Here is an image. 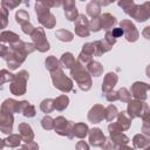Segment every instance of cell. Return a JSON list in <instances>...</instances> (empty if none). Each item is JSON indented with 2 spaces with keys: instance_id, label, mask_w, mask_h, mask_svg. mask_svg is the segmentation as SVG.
Returning a JSON list of instances; mask_svg holds the SVG:
<instances>
[{
  "instance_id": "cell-61",
  "label": "cell",
  "mask_w": 150,
  "mask_h": 150,
  "mask_svg": "<svg viewBox=\"0 0 150 150\" xmlns=\"http://www.w3.org/2000/svg\"><path fill=\"white\" fill-rule=\"evenodd\" d=\"M80 1H84V0H80Z\"/></svg>"
},
{
  "instance_id": "cell-52",
  "label": "cell",
  "mask_w": 150,
  "mask_h": 150,
  "mask_svg": "<svg viewBox=\"0 0 150 150\" xmlns=\"http://www.w3.org/2000/svg\"><path fill=\"white\" fill-rule=\"evenodd\" d=\"M101 148H102V149H117L116 144H115L110 138H107V139L104 141V143L102 144Z\"/></svg>"
},
{
  "instance_id": "cell-7",
  "label": "cell",
  "mask_w": 150,
  "mask_h": 150,
  "mask_svg": "<svg viewBox=\"0 0 150 150\" xmlns=\"http://www.w3.org/2000/svg\"><path fill=\"white\" fill-rule=\"evenodd\" d=\"M54 130L57 135L64 136L69 139L74 138L73 135V122L66 120L63 116H57L54 118Z\"/></svg>"
},
{
  "instance_id": "cell-59",
  "label": "cell",
  "mask_w": 150,
  "mask_h": 150,
  "mask_svg": "<svg viewBox=\"0 0 150 150\" xmlns=\"http://www.w3.org/2000/svg\"><path fill=\"white\" fill-rule=\"evenodd\" d=\"M35 1H36V2H41L42 0H35Z\"/></svg>"
},
{
  "instance_id": "cell-10",
  "label": "cell",
  "mask_w": 150,
  "mask_h": 150,
  "mask_svg": "<svg viewBox=\"0 0 150 150\" xmlns=\"http://www.w3.org/2000/svg\"><path fill=\"white\" fill-rule=\"evenodd\" d=\"M150 89V86L145 82H141V81H136L131 84L130 88V94L135 100H139V101H145L148 98V91Z\"/></svg>"
},
{
  "instance_id": "cell-45",
  "label": "cell",
  "mask_w": 150,
  "mask_h": 150,
  "mask_svg": "<svg viewBox=\"0 0 150 150\" xmlns=\"http://www.w3.org/2000/svg\"><path fill=\"white\" fill-rule=\"evenodd\" d=\"M20 4H22L21 0H1V7L8 9V11L16 8Z\"/></svg>"
},
{
  "instance_id": "cell-40",
  "label": "cell",
  "mask_w": 150,
  "mask_h": 150,
  "mask_svg": "<svg viewBox=\"0 0 150 150\" xmlns=\"http://www.w3.org/2000/svg\"><path fill=\"white\" fill-rule=\"evenodd\" d=\"M40 109L45 114H49L54 110V100L53 98H45L40 103Z\"/></svg>"
},
{
  "instance_id": "cell-28",
  "label": "cell",
  "mask_w": 150,
  "mask_h": 150,
  "mask_svg": "<svg viewBox=\"0 0 150 150\" xmlns=\"http://www.w3.org/2000/svg\"><path fill=\"white\" fill-rule=\"evenodd\" d=\"M109 138L116 144V146H117V149L120 148V146H122V145H127L128 143H129V137L127 136V135H124L123 134V131L122 132H115V134H110L109 135Z\"/></svg>"
},
{
  "instance_id": "cell-34",
  "label": "cell",
  "mask_w": 150,
  "mask_h": 150,
  "mask_svg": "<svg viewBox=\"0 0 150 150\" xmlns=\"http://www.w3.org/2000/svg\"><path fill=\"white\" fill-rule=\"evenodd\" d=\"M45 64H46V68H47V70H48L49 73L55 71L56 69L61 68L59 60H57L54 55H49V56H47V59L45 60Z\"/></svg>"
},
{
  "instance_id": "cell-47",
  "label": "cell",
  "mask_w": 150,
  "mask_h": 150,
  "mask_svg": "<svg viewBox=\"0 0 150 150\" xmlns=\"http://www.w3.org/2000/svg\"><path fill=\"white\" fill-rule=\"evenodd\" d=\"M108 131H109V135H110V134H115V132H122L123 129L117 122H112L111 121L109 123V125H108Z\"/></svg>"
},
{
  "instance_id": "cell-36",
  "label": "cell",
  "mask_w": 150,
  "mask_h": 150,
  "mask_svg": "<svg viewBox=\"0 0 150 150\" xmlns=\"http://www.w3.org/2000/svg\"><path fill=\"white\" fill-rule=\"evenodd\" d=\"M116 1H117L118 7H121L127 15H130V13L132 12V9L136 5L134 2V0H116Z\"/></svg>"
},
{
  "instance_id": "cell-13",
  "label": "cell",
  "mask_w": 150,
  "mask_h": 150,
  "mask_svg": "<svg viewBox=\"0 0 150 150\" xmlns=\"http://www.w3.org/2000/svg\"><path fill=\"white\" fill-rule=\"evenodd\" d=\"M14 116L11 112L0 109V131L5 135H9L13 131Z\"/></svg>"
},
{
  "instance_id": "cell-57",
  "label": "cell",
  "mask_w": 150,
  "mask_h": 150,
  "mask_svg": "<svg viewBox=\"0 0 150 150\" xmlns=\"http://www.w3.org/2000/svg\"><path fill=\"white\" fill-rule=\"evenodd\" d=\"M149 29H150V27L148 26V27H145V29H144V32H143V34H144L145 39H148V40L150 39V35H149V33H148V32H149Z\"/></svg>"
},
{
  "instance_id": "cell-16",
  "label": "cell",
  "mask_w": 150,
  "mask_h": 150,
  "mask_svg": "<svg viewBox=\"0 0 150 150\" xmlns=\"http://www.w3.org/2000/svg\"><path fill=\"white\" fill-rule=\"evenodd\" d=\"M89 137V144L93 145V146H102V144L104 143V141L107 139V137L104 136V134L102 132L101 129L98 128H93V129H89L88 131V135Z\"/></svg>"
},
{
  "instance_id": "cell-46",
  "label": "cell",
  "mask_w": 150,
  "mask_h": 150,
  "mask_svg": "<svg viewBox=\"0 0 150 150\" xmlns=\"http://www.w3.org/2000/svg\"><path fill=\"white\" fill-rule=\"evenodd\" d=\"M45 6H47L48 8H54V7H61L63 4V0H42L41 1Z\"/></svg>"
},
{
  "instance_id": "cell-56",
  "label": "cell",
  "mask_w": 150,
  "mask_h": 150,
  "mask_svg": "<svg viewBox=\"0 0 150 150\" xmlns=\"http://www.w3.org/2000/svg\"><path fill=\"white\" fill-rule=\"evenodd\" d=\"M116 0H97V2L101 5V7L102 6H108V5H110V4H112V2H115Z\"/></svg>"
},
{
  "instance_id": "cell-43",
  "label": "cell",
  "mask_w": 150,
  "mask_h": 150,
  "mask_svg": "<svg viewBox=\"0 0 150 150\" xmlns=\"http://www.w3.org/2000/svg\"><path fill=\"white\" fill-rule=\"evenodd\" d=\"M41 125L45 130H53L54 129V118L46 114V116L41 120Z\"/></svg>"
},
{
  "instance_id": "cell-3",
  "label": "cell",
  "mask_w": 150,
  "mask_h": 150,
  "mask_svg": "<svg viewBox=\"0 0 150 150\" xmlns=\"http://www.w3.org/2000/svg\"><path fill=\"white\" fill-rule=\"evenodd\" d=\"M29 79V74L27 70L22 69L19 73L14 74L13 80L9 84V90L15 96H22L26 94L27 90V81Z\"/></svg>"
},
{
  "instance_id": "cell-48",
  "label": "cell",
  "mask_w": 150,
  "mask_h": 150,
  "mask_svg": "<svg viewBox=\"0 0 150 150\" xmlns=\"http://www.w3.org/2000/svg\"><path fill=\"white\" fill-rule=\"evenodd\" d=\"M34 26L30 23V22H26V23H23V25H21V29H22V32L25 33V34H27V35H29L30 36V34L33 33V30H34Z\"/></svg>"
},
{
  "instance_id": "cell-5",
  "label": "cell",
  "mask_w": 150,
  "mask_h": 150,
  "mask_svg": "<svg viewBox=\"0 0 150 150\" xmlns=\"http://www.w3.org/2000/svg\"><path fill=\"white\" fill-rule=\"evenodd\" d=\"M50 77H52V82H53V86L59 89L60 91L67 94L69 91L73 90V81L70 77L66 76V74L63 73L62 68H59L56 69L55 71H52L50 73Z\"/></svg>"
},
{
  "instance_id": "cell-42",
  "label": "cell",
  "mask_w": 150,
  "mask_h": 150,
  "mask_svg": "<svg viewBox=\"0 0 150 150\" xmlns=\"http://www.w3.org/2000/svg\"><path fill=\"white\" fill-rule=\"evenodd\" d=\"M8 14L9 11L0 6V28H6L8 25Z\"/></svg>"
},
{
  "instance_id": "cell-37",
  "label": "cell",
  "mask_w": 150,
  "mask_h": 150,
  "mask_svg": "<svg viewBox=\"0 0 150 150\" xmlns=\"http://www.w3.org/2000/svg\"><path fill=\"white\" fill-rule=\"evenodd\" d=\"M117 114H118L117 107L114 105V104H109V105L105 108V117H104V120H105L107 122H111V121H114V120L116 118Z\"/></svg>"
},
{
  "instance_id": "cell-44",
  "label": "cell",
  "mask_w": 150,
  "mask_h": 150,
  "mask_svg": "<svg viewBox=\"0 0 150 150\" xmlns=\"http://www.w3.org/2000/svg\"><path fill=\"white\" fill-rule=\"evenodd\" d=\"M89 29H90V32H94V33H97V32H100L102 29L101 28V19H100V16L91 18V20L89 21Z\"/></svg>"
},
{
  "instance_id": "cell-19",
  "label": "cell",
  "mask_w": 150,
  "mask_h": 150,
  "mask_svg": "<svg viewBox=\"0 0 150 150\" xmlns=\"http://www.w3.org/2000/svg\"><path fill=\"white\" fill-rule=\"evenodd\" d=\"M18 131L23 142L34 141V131L28 123H20L18 125Z\"/></svg>"
},
{
  "instance_id": "cell-27",
  "label": "cell",
  "mask_w": 150,
  "mask_h": 150,
  "mask_svg": "<svg viewBox=\"0 0 150 150\" xmlns=\"http://www.w3.org/2000/svg\"><path fill=\"white\" fill-rule=\"evenodd\" d=\"M19 40H20V36L12 30H4L0 33V42H2V43L12 45Z\"/></svg>"
},
{
  "instance_id": "cell-9",
  "label": "cell",
  "mask_w": 150,
  "mask_h": 150,
  "mask_svg": "<svg viewBox=\"0 0 150 150\" xmlns=\"http://www.w3.org/2000/svg\"><path fill=\"white\" fill-rule=\"evenodd\" d=\"M120 27L123 30V35L125 38V40L128 42H136L139 38V32L137 30L136 26L134 25V22H131V20H122L120 22Z\"/></svg>"
},
{
  "instance_id": "cell-31",
  "label": "cell",
  "mask_w": 150,
  "mask_h": 150,
  "mask_svg": "<svg viewBox=\"0 0 150 150\" xmlns=\"http://www.w3.org/2000/svg\"><path fill=\"white\" fill-rule=\"evenodd\" d=\"M59 62H60L61 68H67V69H69V68L74 64V62H75V56H74L70 52H66V53H63L62 56L60 57Z\"/></svg>"
},
{
  "instance_id": "cell-58",
  "label": "cell",
  "mask_w": 150,
  "mask_h": 150,
  "mask_svg": "<svg viewBox=\"0 0 150 150\" xmlns=\"http://www.w3.org/2000/svg\"><path fill=\"white\" fill-rule=\"evenodd\" d=\"M4 148H5V141L0 138V150H1V149H4Z\"/></svg>"
},
{
  "instance_id": "cell-12",
  "label": "cell",
  "mask_w": 150,
  "mask_h": 150,
  "mask_svg": "<svg viewBox=\"0 0 150 150\" xmlns=\"http://www.w3.org/2000/svg\"><path fill=\"white\" fill-rule=\"evenodd\" d=\"M75 22V34L80 38H88L90 35V29H89V20L84 14H79Z\"/></svg>"
},
{
  "instance_id": "cell-25",
  "label": "cell",
  "mask_w": 150,
  "mask_h": 150,
  "mask_svg": "<svg viewBox=\"0 0 150 150\" xmlns=\"http://www.w3.org/2000/svg\"><path fill=\"white\" fill-rule=\"evenodd\" d=\"M88 131H89V128L86 123H73V135L74 137H77L80 139H83L87 137L88 135Z\"/></svg>"
},
{
  "instance_id": "cell-2",
  "label": "cell",
  "mask_w": 150,
  "mask_h": 150,
  "mask_svg": "<svg viewBox=\"0 0 150 150\" xmlns=\"http://www.w3.org/2000/svg\"><path fill=\"white\" fill-rule=\"evenodd\" d=\"M70 70V75H71V79L75 80V82L77 83L79 88L83 91H88L91 86H93V81H91V76L90 74L88 73L87 68L84 67V64L79 61L77 59L75 60L74 64L69 68Z\"/></svg>"
},
{
  "instance_id": "cell-8",
  "label": "cell",
  "mask_w": 150,
  "mask_h": 150,
  "mask_svg": "<svg viewBox=\"0 0 150 150\" xmlns=\"http://www.w3.org/2000/svg\"><path fill=\"white\" fill-rule=\"evenodd\" d=\"M148 109H149V105L145 103V101H139V100H135L134 98V100H130L128 102L127 114L131 120L132 118H138Z\"/></svg>"
},
{
  "instance_id": "cell-22",
  "label": "cell",
  "mask_w": 150,
  "mask_h": 150,
  "mask_svg": "<svg viewBox=\"0 0 150 150\" xmlns=\"http://www.w3.org/2000/svg\"><path fill=\"white\" fill-rule=\"evenodd\" d=\"M88 73L90 74V76H95V77H98L103 74V66L98 62V61H95V60H90L88 63L84 64Z\"/></svg>"
},
{
  "instance_id": "cell-17",
  "label": "cell",
  "mask_w": 150,
  "mask_h": 150,
  "mask_svg": "<svg viewBox=\"0 0 150 150\" xmlns=\"http://www.w3.org/2000/svg\"><path fill=\"white\" fill-rule=\"evenodd\" d=\"M118 82V76L116 73H112V71H109L104 75V79H103V82H102V93L105 94L110 90L114 89V87L117 84Z\"/></svg>"
},
{
  "instance_id": "cell-4",
  "label": "cell",
  "mask_w": 150,
  "mask_h": 150,
  "mask_svg": "<svg viewBox=\"0 0 150 150\" xmlns=\"http://www.w3.org/2000/svg\"><path fill=\"white\" fill-rule=\"evenodd\" d=\"M34 8H35L36 16H38V21L40 22L41 26H43L45 28H48V29L55 27L56 19H55L54 14L49 11L50 8L45 6L42 2H36Z\"/></svg>"
},
{
  "instance_id": "cell-50",
  "label": "cell",
  "mask_w": 150,
  "mask_h": 150,
  "mask_svg": "<svg viewBox=\"0 0 150 150\" xmlns=\"http://www.w3.org/2000/svg\"><path fill=\"white\" fill-rule=\"evenodd\" d=\"M22 149H28V150H38L39 149V145L38 143H35L34 141H30V142H25V144L20 145Z\"/></svg>"
},
{
  "instance_id": "cell-21",
  "label": "cell",
  "mask_w": 150,
  "mask_h": 150,
  "mask_svg": "<svg viewBox=\"0 0 150 150\" xmlns=\"http://www.w3.org/2000/svg\"><path fill=\"white\" fill-rule=\"evenodd\" d=\"M100 19H101V28L104 30L111 29L117 23L116 18L114 15H111L110 13H103L102 15H100Z\"/></svg>"
},
{
  "instance_id": "cell-20",
  "label": "cell",
  "mask_w": 150,
  "mask_h": 150,
  "mask_svg": "<svg viewBox=\"0 0 150 150\" xmlns=\"http://www.w3.org/2000/svg\"><path fill=\"white\" fill-rule=\"evenodd\" d=\"M0 109L5 110L7 112H11V114L20 112V102L14 100V98H6L1 103V108Z\"/></svg>"
},
{
  "instance_id": "cell-30",
  "label": "cell",
  "mask_w": 150,
  "mask_h": 150,
  "mask_svg": "<svg viewBox=\"0 0 150 150\" xmlns=\"http://www.w3.org/2000/svg\"><path fill=\"white\" fill-rule=\"evenodd\" d=\"M5 146H8V148H18L21 145V142H22V138L19 134H9L5 139Z\"/></svg>"
},
{
  "instance_id": "cell-55",
  "label": "cell",
  "mask_w": 150,
  "mask_h": 150,
  "mask_svg": "<svg viewBox=\"0 0 150 150\" xmlns=\"http://www.w3.org/2000/svg\"><path fill=\"white\" fill-rule=\"evenodd\" d=\"M76 149H77V150H89V145H88L84 141H80V142L76 144Z\"/></svg>"
},
{
  "instance_id": "cell-15",
  "label": "cell",
  "mask_w": 150,
  "mask_h": 150,
  "mask_svg": "<svg viewBox=\"0 0 150 150\" xmlns=\"http://www.w3.org/2000/svg\"><path fill=\"white\" fill-rule=\"evenodd\" d=\"M94 55H95V45H94V42H87L82 46V49L79 54L77 60L81 61L83 64H86L90 60H93Z\"/></svg>"
},
{
  "instance_id": "cell-32",
  "label": "cell",
  "mask_w": 150,
  "mask_h": 150,
  "mask_svg": "<svg viewBox=\"0 0 150 150\" xmlns=\"http://www.w3.org/2000/svg\"><path fill=\"white\" fill-rule=\"evenodd\" d=\"M69 104V97L67 95H60L54 98V109L57 111H63Z\"/></svg>"
},
{
  "instance_id": "cell-1",
  "label": "cell",
  "mask_w": 150,
  "mask_h": 150,
  "mask_svg": "<svg viewBox=\"0 0 150 150\" xmlns=\"http://www.w3.org/2000/svg\"><path fill=\"white\" fill-rule=\"evenodd\" d=\"M35 49V46L33 45V42H25L21 39L12 45H9V49L7 55L5 56V61L7 67L9 68V70H15L18 69L26 60V57L32 54Z\"/></svg>"
},
{
  "instance_id": "cell-14",
  "label": "cell",
  "mask_w": 150,
  "mask_h": 150,
  "mask_svg": "<svg viewBox=\"0 0 150 150\" xmlns=\"http://www.w3.org/2000/svg\"><path fill=\"white\" fill-rule=\"evenodd\" d=\"M105 117V108L102 104H94L88 111V121L91 123H100Z\"/></svg>"
},
{
  "instance_id": "cell-53",
  "label": "cell",
  "mask_w": 150,
  "mask_h": 150,
  "mask_svg": "<svg viewBox=\"0 0 150 150\" xmlns=\"http://www.w3.org/2000/svg\"><path fill=\"white\" fill-rule=\"evenodd\" d=\"M110 32H111V34L117 39V38H121L122 35H123V30H122V28L121 27H112L111 29H110Z\"/></svg>"
},
{
  "instance_id": "cell-51",
  "label": "cell",
  "mask_w": 150,
  "mask_h": 150,
  "mask_svg": "<svg viewBox=\"0 0 150 150\" xmlns=\"http://www.w3.org/2000/svg\"><path fill=\"white\" fill-rule=\"evenodd\" d=\"M104 40H105L107 42H109L111 46H114V45L116 43V40H117V39H116V38H115L112 34H111V32H110V29H109V30H107V32H105Z\"/></svg>"
},
{
  "instance_id": "cell-62",
  "label": "cell",
  "mask_w": 150,
  "mask_h": 150,
  "mask_svg": "<svg viewBox=\"0 0 150 150\" xmlns=\"http://www.w3.org/2000/svg\"><path fill=\"white\" fill-rule=\"evenodd\" d=\"M0 29H1V28H0Z\"/></svg>"
},
{
  "instance_id": "cell-24",
  "label": "cell",
  "mask_w": 150,
  "mask_h": 150,
  "mask_svg": "<svg viewBox=\"0 0 150 150\" xmlns=\"http://www.w3.org/2000/svg\"><path fill=\"white\" fill-rule=\"evenodd\" d=\"M94 45H95V56H102L112 48V46L109 42H107L104 39L94 41Z\"/></svg>"
},
{
  "instance_id": "cell-60",
  "label": "cell",
  "mask_w": 150,
  "mask_h": 150,
  "mask_svg": "<svg viewBox=\"0 0 150 150\" xmlns=\"http://www.w3.org/2000/svg\"><path fill=\"white\" fill-rule=\"evenodd\" d=\"M91 1H97V0H91Z\"/></svg>"
},
{
  "instance_id": "cell-26",
  "label": "cell",
  "mask_w": 150,
  "mask_h": 150,
  "mask_svg": "<svg viewBox=\"0 0 150 150\" xmlns=\"http://www.w3.org/2000/svg\"><path fill=\"white\" fill-rule=\"evenodd\" d=\"M20 112L25 116V117H34L36 115V111H35V107L29 103L28 101H21L20 102Z\"/></svg>"
},
{
  "instance_id": "cell-35",
  "label": "cell",
  "mask_w": 150,
  "mask_h": 150,
  "mask_svg": "<svg viewBox=\"0 0 150 150\" xmlns=\"http://www.w3.org/2000/svg\"><path fill=\"white\" fill-rule=\"evenodd\" d=\"M55 36L57 40L62 42H70L74 39V34L68 29H57L55 33Z\"/></svg>"
},
{
  "instance_id": "cell-11",
  "label": "cell",
  "mask_w": 150,
  "mask_h": 150,
  "mask_svg": "<svg viewBox=\"0 0 150 150\" xmlns=\"http://www.w3.org/2000/svg\"><path fill=\"white\" fill-rule=\"evenodd\" d=\"M132 19H135L138 22H144L150 18V2L146 1L142 5H135L132 12L130 15Z\"/></svg>"
},
{
  "instance_id": "cell-54",
  "label": "cell",
  "mask_w": 150,
  "mask_h": 150,
  "mask_svg": "<svg viewBox=\"0 0 150 150\" xmlns=\"http://www.w3.org/2000/svg\"><path fill=\"white\" fill-rule=\"evenodd\" d=\"M8 49H9V47H7V46L4 45V43H0V57L5 59V56H6L7 53H8Z\"/></svg>"
},
{
  "instance_id": "cell-29",
  "label": "cell",
  "mask_w": 150,
  "mask_h": 150,
  "mask_svg": "<svg viewBox=\"0 0 150 150\" xmlns=\"http://www.w3.org/2000/svg\"><path fill=\"white\" fill-rule=\"evenodd\" d=\"M116 118H117V123L122 127L123 131H127V130L130 129V125H131V118L128 116L127 111H121V112H118L117 116H116Z\"/></svg>"
},
{
  "instance_id": "cell-38",
  "label": "cell",
  "mask_w": 150,
  "mask_h": 150,
  "mask_svg": "<svg viewBox=\"0 0 150 150\" xmlns=\"http://www.w3.org/2000/svg\"><path fill=\"white\" fill-rule=\"evenodd\" d=\"M15 21L21 26L26 22H29V14L26 9H19L15 13Z\"/></svg>"
},
{
  "instance_id": "cell-23",
  "label": "cell",
  "mask_w": 150,
  "mask_h": 150,
  "mask_svg": "<svg viewBox=\"0 0 150 150\" xmlns=\"http://www.w3.org/2000/svg\"><path fill=\"white\" fill-rule=\"evenodd\" d=\"M132 144L136 149H146L150 145V136H145L144 134H137L132 138Z\"/></svg>"
},
{
  "instance_id": "cell-33",
  "label": "cell",
  "mask_w": 150,
  "mask_h": 150,
  "mask_svg": "<svg viewBox=\"0 0 150 150\" xmlns=\"http://www.w3.org/2000/svg\"><path fill=\"white\" fill-rule=\"evenodd\" d=\"M86 11H87V14H88L90 18L100 16V14H101V5H100L97 1H90V2L87 5Z\"/></svg>"
},
{
  "instance_id": "cell-41",
  "label": "cell",
  "mask_w": 150,
  "mask_h": 150,
  "mask_svg": "<svg viewBox=\"0 0 150 150\" xmlns=\"http://www.w3.org/2000/svg\"><path fill=\"white\" fill-rule=\"evenodd\" d=\"M13 77H14V74L13 73H11L7 69H1L0 70V87L2 84L7 83V82H11L13 80Z\"/></svg>"
},
{
  "instance_id": "cell-18",
  "label": "cell",
  "mask_w": 150,
  "mask_h": 150,
  "mask_svg": "<svg viewBox=\"0 0 150 150\" xmlns=\"http://www.w3.org/2000/svg\"><path fill=\"white\" fill-rule=\"evenodd\" d=\"M63 9H64V16L67 20L69 21H75L77 15H79V12H77V8L75 6V0H63Z\"/></svg>"
},
{
  "instance_id": "cell-6",
  "label": "cell",
  "mask_w": 150,
  "mask_h": 150,
  "mask_svg": "<svg viewBox=\"0 0 150 150\" xmlns=\"http://www.w3.org/2000/svg\"><path fill=\"white\" fill-rule=\"evenodd\" d=\"M30 38H32L33 45L35 46L36 50H39L40 53H46L47 50H49L50 46H49V42H48V40L46 38L45 29L42 27L34 28L33 33L30 34Z\"/></svg>"
},
{
  "instance_id": "cell-49",
  "label": "cell",
  "mask_w": 150,
  "mask_h": 150,
  "mask_svg": "<svg viewBox=\"0 0 150 150\" xmlns=\"http://www.w3.org/2000/svg\"><path fill=\"white\" fill-rule=\"evenodd\" d=\"M104 96H105V100L108 102H115V101H117V91H114V89L110 90V91H108V93H105Z\"/></svg>"
},
{
  "instance_id": "cell-39",
  "label": "cell",
  "mask_w": 150,
  "mask_h": 150,
  "mask_svg": "<svg viewBox=\"0 0 150 150\" xmlns=\"http://www.w3.org/2000/svg\"><path fill=\"white\" fill-rule=\"evenodd\" d=\"M117 100L123 102V103H128L130 100H131V94L130 91L125 88V87H122L117 90Z\"/></svg>"
}]
</instances>
